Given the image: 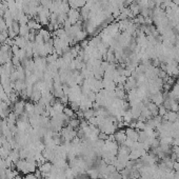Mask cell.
<instances>
[{"mask_svg":"<svg viewBox=\"0 0 179 179\" xmlns=\"http://www.w3.org/2000/svg\"><path fill=\"white\" fill-rule=\"evenodd\" d=\"M81 19L80 16V12L76 10V8H70L68 13V20L70 21L71 24H76L77 22H79Z\"/></svg>","mask_w":179,"mask_h":179,"instance_id":"6da1fadb","label":"cell"},{"mask_svg":"<svg viewBox=\"0 0 179 179\" xmlns=\"http://www.w3.org/2000/svg\"><path fill=\"white\" fill-rule=\"evenodd\" d=\"M114 140L118 143L119 145L123 144L124 141L127 140V134H125V130H118L115 132V134L113 135Z\"/></svg>","mask_w":179,"mask_h":179,"instance_id":"7a4b0ae2","label":"cell"},{"mask_svg":"<svg viewBox=\"0 0 179 179\" xmlns=\"http://www.w3.org/2000/svg\"><path fill=\"white\" fill-rule=\"evenodd\" d=\"M151 101L153 103H155L157 107H160V105L163 104V101H164V96H163L162 93L159 91V92L154 93L153 95H151Z\"/></svg>","mask_w":179,"mask_h":179,"instance_id":"3957f363","label":"cell"},{"mask_svg":"<svg viewBox=\"0 0 179 179\" xmlns=\"http://www.w3.org/2000/svg\"><path fill=\"white\" fill-rule=\"evenodd\" d=\"M24 107H25V102H24L23 100H21V99H19V100H17L16 102L13 104V112H14L17 116H19V115L24 113Z\"/></svg>","mask_w":179,"mask_h":179,"instance_id":"277c9868","label":"cell"},{"mask_svg":"<svg viewBox=\"0 0 179 179\" xmlns=\"http://www.w3.org/2000/svg\"><path fill=\"white\" fill-rule=\"evenodd\" d=\"M125 134H127V139L132 141H138V131L134 128H128L125 130Z\"/></svg>","mask_w":179,"mask_h":179,"instance_id":"5b68a950","label":"cell"},{"mask_svg":"<svg viewBox=\"0 0 179 179\" xmlns=\"http://www.w3.org/2000/svg\"><path fill=\"white\" fill-rule=\"evenodd\" d=\"M163 118H164V120L167 121V122L174 123V122H176L178 119V113L174 112V111H167V114L163 116Z\"/></svg>","mask_w":179,"mask_h":179,"instance_id":"8992f818","label":"cell"},{"mask_svg":"<svg viewBox=\"0 0 179 179\" xmlns=\"http://www.w3.org/2000/svg\"><path fill=\"white\" fill-rule=\"evenodd\" d=\"M169 94L172 98H174L179 101V82L174 83V85H172L171 91H169Z\"/></svg>","mask_w":179,"mask_h":179,"instance_id":"52a82bcc","label":"cell"},{"mask_svg":"<svg viewBox=\"0 0 179 179\" xmlns=\"http://www.w3.org/2000/svg\"><path fill=\"white\" fill-rule=\"evenodd\" d=\"M38 34L42 37L43 40H45V42L51 39V33H50V31L48 30H45V28H40L39 32H38Z\"/></svg>","mask_w":179,"mask_h":179,"instance_id":"ba28073f","label":"cell"},{"mask_svg":"<svg viewBox=\"0 0 179 179\" xmlns=\"http://www.w3.org/2000/svg\"><path fill=\"white\" fill-rule=\"evenodd\" d=\"M63 114L65 115V116L67 117H68V118H75V114H76V113H75L74 111H73L72 109H71L70 107H65V110H63Z\"/></svg>","mask_w":179,"mask_h":179,"instance_id":"9c48e42d","label":"cell"}]
</instances>
